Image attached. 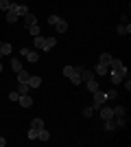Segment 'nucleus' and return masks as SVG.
Returning a JSON list of instances; mask_svg holds the SVG:
<instances>
[{
	"label": "nucleus",
	"instance_id": "obj_1",
	"mask_svg": "<svg viewBox=\"0 0 131 147\" xmlns=\"http://www.w3.org/2000/svg\"><path fill=\"white\" fill-rule=\"evenodd\" d=\"M63 75H66V77H68V79L72 81L74 86H79V84H81V75L76 73L74 66H63Z\"/></svg>",
	"mask_w": 131,
	"mask_h": 147
},
{
	"label": "nucleus",
	"instance_id": "obj_2",
	"mask_svg": "<svg viewBox=\"0 0 131 147\" xmlns=\"http://www.w3.org/2000/svg\"><path fill=\"white\" fill-rule=\"evenodd\" d=\"M92 94H94V105H92L94 110H96V108H100V105H103V103H105V101H107L105 92H103V90H98V88H96V90H94Z\"/></svg>",
	"mask_w": 131,
	"mask_h": 147
},
{
	"label": "nucleus",
	"instance_id": "obj_3",
	"mask_svg": "<svg viewBox=\"0 0 131 147\" xmlns=\"http://www.w3.org/2000/svg\"><path fill=\"white\" fill-rule=\"evenodd\" d=\"M22 57H24L26 61H31V64H35V61H39V53L33 49H22Z\"/></svg>",
	"mask_w": 131,
	"mask_h": 147
},
{
	"label": "nucleus",
	"instance_id": "obj_4",
	"mask_svg": "<svg viewBox=\"0 0 131 147\" xmlns=\"http://www.w3.org/2000/svg\"><path fill=\"white\" fill-rule=\"evenodd\" d=\"M109 66H112V70H116V73H120V75H122V77H127V75H129V70H127V66H125V64H122V61H120V59H112V64H109Z\"/></svg>",
	"mask_w": 131,
	"mask_h": 147
},
{
	"label": "nucleus",
	"instance_id": "obj_5",
	"mask_svg": "<svg viewBox=\"0 0 131 147\" xmlns=\"http://www.w3.org/2000/svg\"><path fill=\"white\" fill-rule=\"evenodd\" d=\"M100 119L103 121H109V119H114V108H109V105H100Z\"/></svg>",
	"mask_w": 131,
	"mask_h": 147
},
{
	"label": "nucleus",
	"instance_id": "obj_6",
	"mask_svg": "<svg viewBox=\"0 0 131 147\" xmlns=\"http://www.w3.org/2000/svg\"><path fill=\"white\" fill-rule=\"evenodd\" d=\"M18 103L22 105V108H33V97L29 94V92H26V94H20Z\"/></svg>",
	"mask_w": 131,
	"mask_h": 147
},
{
	"label": "nucleus",
	"instance_id": "obj_7",
	"mask_svg": "<svg viewBox=\"0 0 131 147\" xmlns=\"http://www.w3.org/2000/svg\"><path fill=\"white\" fill-rule=\"evenodd\" d=\"M11 9H13V11H15V13H18L20 18L29 13V7H26V5H18V2H13V7H11Z\"/></svg>",
	"mask_w": 131,
	"mask_h": 147
},
{
	"label": "nucleus",
	"instance_id": "obj_8",
	"mask_svg": "<svg viewBox=\"0 0 131 147\" xmlns=\"http://www.w3.org/2000/svg\"><path fill=\"white\" fill-rule=\"evenodd\" d=\"M53 26H57V33H66V31H68V22L63 18H57V22Z\"/></svg>",
	"mask_w": 131,
	"mask_h": 147
},
{
	"label": "nucleus",
	"instance_id": "obj_9",
	"mask_svg": "<svg viewBox=\"0 0 131 147\" xmlns=\"http://www.w3.org/2000/svg\"><path fill=\"white\" fill-rule=\"evenodd\" d=\"M74 68H76V73L81 75V81H87V79H92V77H94V75L90 73V70H85L83 66H74Z\"/></svg>",
	"mask_w": 131,
	"mask_h": 147
},
{
	"label": "nucleus",
	"instance_id": "obj_10",
	"mask_svg": "<svg viewBox=\"0 0 131 147\" xmlns=\"http://www.w3.org/2000/svg\"><path fill=\"white\" fill-rule=\"evenodd\" d=\"M57 44V37H44V44H42V51H50L53 46Z\"/></svg>",
	"mask_w": 131,
	"mask_h": 147
},
{
	"label": "nucleus",
	"instance_id": "obj_11",
	"mask_svg": "<svg viewBox=\"0 0 131 147\" xmlns=\"http://www.w3.org/2000/svg\"><path fill=\"white\" fill-rule=\"evenodd\" d=\"M116 33H118V35H129V33H131V24H125V22L118 24V26H116Z\"/></svg>",
	"mask_w": 131,
	"mask_h": 147
},
{
	"label": "nucleus",
	"instance_id": "obj_12",
	"mask_svg": "<svg viewBox=\"0 0 131 147\" xmlns=\"http://www.w3.org/2000/svg\"><path fill=\"white\" fill-rule=\"evenodd\" d=\"M5 13H7L5 18H7V22H9V24H13V22H18V20H20V16L13 11V9H9V11H5Z\"/></svg>",
	"mask_w": 131,
	"mask_h": 147
},
{
	"label": "nucleus",
	"instance_id": "obj_13",
	"mask_svg": "<svg viewBox=\"0 0 131 147\" xmlns=\"http://www.w3.org/2000/svg\"><path fill=\"white\" fill-rule=\"evenodd\" d=\"M37 141H42V143H46V141H50V132L48 129H37Z\"/></svg>",
	"mask_w": 131,
	"mask_h": 147
},
{
	"label": "nucleus",
	"instance_id": "obj_14",
	"mask_svg": "<svg viewBox=\"0 0 131 147\" xmlns=\"http://www.w3.org/2000/svg\"><path fill=\"white\" fill-rule=\"evenodd\" d=\"M22 18H24V26H31V24H37V18H35V16H33L31 11L26 13V16H22Z\"/></svg>",
	"mask_w": 131,
	"mask_h": 147
},
{
	"label": "nucleus",
	"instance_id": "obj_15",
	"mask_svg": "<svg viewBox=\"0 0 131 147\" xmlns=\"http://www.w3.org/2000/svg\"><path fill=\"white\" fill-rule=\"evenodd\" d=\"M109 77H112V84H114V86L122 84V79H125V77H122L120 73H116V70H112V75H109Z\"/></svg>",
	"mask_w": 131,
	"mask_h": 147
},
{
	"label": "nucleus",
	"instance_id": "obj_16",
	"mask_svg": "<svg viewBox=\"0 0 131 147\" xmlns=\"http://www.w3.org/2000/svg\"><path fill=\"white\" fill-rule=\"evenodd\" d=\"M94 73H96V75H107V73H109V66H105V64H100V61H98L96 68H94Z\"/></svg>",
	"mask_w": 131,
	"mask_h": 147
},
{
	"label": "nucleus",
	"instance_id": "obj_17",
	"mask_svg": "<svg viewBox=\"0 0 131 147\" xmlns=\"http://www.w3.org/2000/svg\"><path fill=\"white\" fill-rule=\"evenodd\" d=\"M15 75H18V84H24V81H26V84H29V77H31V75L26 73L24 68H22L20 73H15Z\"/></svg>",
	"mask_w": 131,
	"mask_h": 147
},
{
	"label": "nucleus",
	"instance_id": "obj_18",
	"mask_svg": "<svg viewBox=\"0 0 131 147\" xmlns=\"http://www.w3.org/2000/svg\"><path fill=\"white\" fill-rule=\"evenodd\" d=\"M29 86H31V88H39V86H42V77L31 75V77H29Z\"/></svg>",
	"mask_w": 131,
	"mask_h": 147
},
{
	"label": "nucleus",
	"instance_id": "obj_19",
	"mask_svg": "<svg viewBox=\"0 0 131 147\" xmlns=\"http://www.w3.org/2000/svg\"><path fill=\"white\" fill-rule=\"evenodd\" d=\"M0 51H2V55H9V53L13 51L11 42H2V44H0Z\"/></svg>",
	"mask_w": 131,
	"mask_h": 147
},
{
	"label": "nucleus",
	"instance_id": "obj_20",
	"mask_svg": "<svg viewBox=\"0 0 131 147\" xmlns=\"http://www.w3.org/2000/svg\"><path fill=\"white\" fill-rule=\"evenodd\" d=\"M112 59H114V57L112 55H109V53H100V64H105V66H109V64H112Z\"/></svg>",
	"mask_w": 131,
	"mask_h": 147
},
{
	"label": "nucleus",
	"instance_id": "obj_21",
	"mask_svg": "<svg viewBox=\"0 0 131 147\" xmlns=\"http://www.w3.org/2000/svg\"><path fill=\"white\" fill-rule=\"evenodd\" d=\"M11 68L15 70V73H20V70H22V61H20L18 57H13V59H11Z\"/></svg>",
	"mask_w": 131,
	"mask_h": 147
},
{
	"label": "nucleus",
	"instance_id": "obj_22",
	"mask_svg": "<svg viewBox=\"0 0 131 147\" xmlns=\"http://www.w3.org/2000/svg\"><path fill=\"white\" fill-rule=\"evenodd\" d=\"M11 7H13L11 0H0V11H9Z\"/></svg>",
	"mask_w": 131,
	"mask_h": 147
},
{
	"label": "nucleus",
	"instance_id": "obj_23",
	"mask_svg": "<svg viewBox=\"0 0 131 147\" xmlns=\"http://www.w3.org/2000/svg\"><path fill=\"white\" fill-rule=\"evenodd\" d=\"M85 84H87V88H90V92H94V90H96V88H98V81L94 79V77H92V79H87Z\"/></svg>",
	"mask_w": 131,
	"mask_h": 147
},
{
	"label": "nucleus",
	"instance_id": "obj_24",
	"mask_svg": "<svg viewBox=\"0 0 131 147\" xmlns=\"http://www.w3.org/2000/svg\"><path fill=\"white\" fill-rule=\"evenodd\" d=\"M33 44H35V49H37V51H42V44H44V37H42V35H35V37H33Z\"/></svg>",
	"mask_w": 131,
	"mask_h": 147
},
{
	"label": "nucleus",
	"instance_id": "obj_25",
	"mask_svg": "<svg viewBox=\"0 0 131 147\" xmlns=\"http://www.w3.org/2000/svg\"><path fill=\"white\" fill-rule=\"evenodd\" d=\"M31 127L33 129H42L44 127V121H42V119H33V121H31Z\"/></svg>",
	"mask_w": 131,
	"mask_h": 147
},
{
	"label": "nucleus",
	"instance_id": "obj_26",
	"mask_svg": "<svg viewBox=\"0 0 131 147\" xmlns=\"http://www.w3.org/2000/svg\"><path fill=\"white\" fill-rule=\"evenodd\" d=\"M114 117H125V105H116L114 108Z\"/></svg>",
	"mask_w": 131,
	"mask_h": 147
},
{
	"label": "nucleus",
	"instance_id": "obj_27",
	"mask_svg": "<svg viewBox=\"0 0 131 147\" xmlns=\"http://www.w3.org/2000/svg\"><path fill=\"white\" fill-rule=\"evenodd\" d=\"M26 31H29V33H31L33 37H35V35H39V26H37V24H31V26H26Z\"/></svg>",
	"mask_w": 131,
	"mask_h": 147
},
{
	"label": "nucleus",
	"instance_id": "obj_28",
	"mask_svg": "<svg viewBox=\"0 0 131 147\" xmlns=\"http://www.w3.org/2000/svg\"><path fill=\"white\" fill-rule=\"evenodd\" d=\"M105 97H107V101H109V99H116V97H118V90H116V88H112V90L105 92Z\"/></svg>",
	"mask_w": 131,
	"mask_h": 147
},
{
	"label": "nucleus",
	"instance_id": "obj_29",
	"mask_svg": "<svg viewBox=\"0 0 131 147\" xmlns=\"http://www.w3.org/2000/svg\"><path fill=\"white\" fill-rule=\"evenodd\" d=\"M29 90H31V86H29L26 81H24V84H20V88H18V92H20V94H26Z\"/></svg>",
	"mask_w": 131,
	"mask_h": 147
},
{
	"label": "nucleus",
	"instance_id": "obj_30",
	"mask_svg": "<svg viewBox=\"0 0 131 147\" xmlns=\"http://www.w3.org/2000/svg\"><path fill=\"white\" fill-rule=\"evenodd\" d=\"M105 129H107V132H112V129H116V123H114V119L105 121Z\"/></svg>",
	"mask_w": 131,
	"mask_h": 147
},
{
	"label": "nucleus",
	"instance_id": "obj_31",
	"mask_svg": "<svg viewBox=\"0 0 131 147\" xmlns=\"http://www.w3.org/2000/svg\"><path fill=\"white\" fill-rule=\"evenodd\" d=\"M26 136H29V141H37V129H33V127H31Z\"/></svg>",
	"mask_w": 131,
	"mask_h": 147
},
{
	"label": "nucleus",
	"instance_id": "obj_32",
	"mask_svg": "<svg viewBox=\"0 0 131 147\" xmlns=\"http://www.w3.org/2000/svg\"><path fill=\"white\" fill-rule=\"evenodd\" d=\"M20 99V92L15 90V92H11V94H9V101H18Z\"/></svg>",
	"mask_w": 131,
	"mask_h": 147
},
{
	"label": "nucleus",
	"instance_id": "obj_33",
	"mask_svg": "<svg viewBox=\"0 0 131 147\" xmlns=\"http://www.w3.org/2000/svg\"><path fill=\"white\" fill-rule=\"evenodd\" d=\"M92 114H94V108H85V110H83V117H87V119H90Z\"/></svg>",
	"mask_w": 131,
	"mask_h": 147
},
{
	"label": "nucleus",
	"instance_id": "obj_34",
	"mask_svg": "<svg viewBox=\"0 0 131 147\" xmlns=\"http://www.w3.org/2000/svg\"><path fill=\"white\" fill-rule=\"evenodd\" d=\"M57 18H59V16H50V18H48V24H55Z\"/></svg>",
	"mask_w": 131,
	"mask_h": 147
},
{
	"label": "nucleus",
	"instance_id": "obj_35",
	"mask_svg": "<svg viewBox=\"0 0 131 147\" xmlns=\"http://www.w3.org/2000/svg\"><path fill=\"white\" fill-rule=\"evenodd\" d=\"M5 145H7V141L2 138V136H0V147H5Z\"/></svg>",
	"mask_w": 131,
	"mask_h": 147
},
{
	"label": "nucleus",
	"instance_id": "obj_36",
	"mask_svg": "<svg viewBox=\"0 0 131 147\" xmlns=\"http://www.w3.org/2000/svg\"><path fill=\"white\" fill-rule=\"evenodd\" d=\"M0 73H2V61H0Z\"/></svg>",
	"mask_w": 131,
	"mask_h": 147
},
{
	"label": "nucleus",
	"instance_id": "obj_37",
	"mask_svg": "<svg viewBox=\"0 0 131 147\" xmlns=\"http://www.w3.org/2000/svg\"><path fill=\"white\" fill-rule=\"evenodd\" d=\"M0 61H2V51H0Z\"/></svg>",
	"mask_w": 131,
	"mask_h": 147
},
{
	"label": "nucleus",
	"instance_id": "obj_38",
	"mask_svg": "<svg viewBox=\"0 0 131 147\" xmlns=\"http://www.w3.org/2000/svg\"><path fill=\"white\" fill-rule=\"evenodd\" d=\"M0 44H2V40H0Z\"/></svg>",
	"mask_w": 131,
	"mask_h": 147
},
{
	"label": "nucleus",
	"instance_id": "obj_39",
	"mask_svg": "<svg viewBox=\"0 0 131 147\" xmlns=\"http://www.w3.org/2000/svg\"><path fill=\"white\" fill-rule=\"evenodd\" d=\"M11 2H13V0H11Z\"/></svg>",
	"mask_w": 131,
	"mask_h": 147
}]
</instances>
